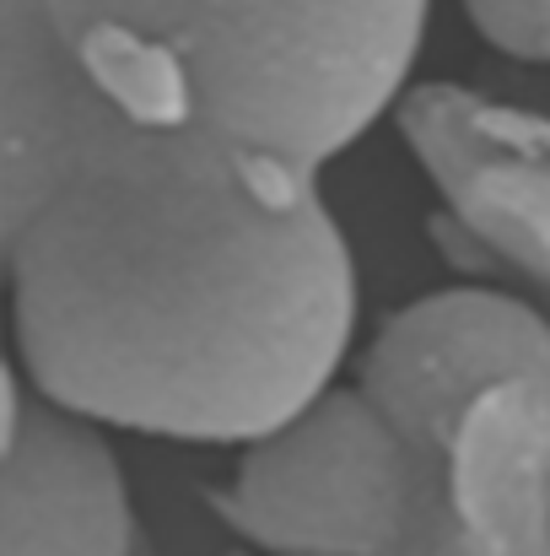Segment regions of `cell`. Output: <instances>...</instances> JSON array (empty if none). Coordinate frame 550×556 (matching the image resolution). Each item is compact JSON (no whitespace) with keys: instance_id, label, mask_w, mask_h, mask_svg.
Instances as JSON below:
<instances>
[{"instance_id":"obj_4","label":"cell","mask_w":550,"mask_h":556,"mask_svg":"<svg viewBox=\"0 0 550 556\" xmlns=\"http://www.w3.org/2000/svg\"><path fill=\"white\" fill-rule=\"evenodd\" d=\"M388 125L437 200L426 232L448 270L550 308V114L464 81H410Z\"/></svg>"},{"instance_id":"obj_2","label":"cell","mask_w":550,"mask_h":556,"mask_svg":"<svg viewBox=\"0 0 550 556\" xmlns=\"http://www.w3.org/2000/svg\"><path fill=\"white\" fill-rule=\"evenodd\" d=\"M114 109L324 179L415 81L432 0H0Z\"/></svg>"},{"instance_id":"obj_6","label":"cell","mask_w":550,"mask_h":556,"mask_svg":"<svg viewBox=\"0 0 550 556\" xmlns=\"http://www.w3.org/2000/svg\"><path fill=\"white\" fill-rule=\"evenodd\" d=\"M0 556H152L108 427L5 368Z\"/></svg>"},{"instance_id":"obj_1","label":"cell","mask_w":550,"mask_h":556,"mask_svg":"<svg viewBox=\"0 0 550 556\" xmlns=\"http://www.w3.org/2000/svg\"><path fill=\"white\" fill-rule=\"evenodd\" d=\"M11 372L136 438L248 448L357 357L362 276L324 179L146 125L0 22Z\"/></svg>"},{"instance_id":"obj_5","label":"cell","mask_w":550,"mask_h":556,"mask_svg":"<svg viewBox=\"0 0 550 556\" xmlns=\"http://www.w3.org/2000/svg\"><path fill=\"white\" fill-rule=\"evenodd\" d=\"M405 421L432 448L421 556H550V363Z\"/></svg>"},{"instance_id":"obj_8","label":"cell","mask_w":550,"mask_h":556,"mask_svg":"<svg viewBox=\"0 0 550 556\" xmlns=\"http://www.w3.org/2000/svg\"><path fill=\"white\" fill-rule=\"evenodd\" d=\"M227 556H254V552H248V546H238V552H227Z\"/></svg>"},{"instance_id":"obj_7","label":"cell","mask_w":550,"mask_h":556,"mask_svg":"<svg viewBox=\"0 0 550 556\" xmlns=\"http://www.w3.org/2000/svg\"><path fill=\"white\" fill-rule=\"evenodd\" d=\"M535 22H540V65H550V0H535Z\"/></svg>"},{"instance_id":"obj_3","label":"cell","mask_w":550,"mask_h":556,"mask_svg":"<svg viewBox=\"0 0 550 556\" xmlns=\"http://www.w3.org/2000/svg\"><path fill=\"white\" fill-rule=\"evenodd\" d=\"M426 508V432L351 372L210 486V514L254 556H421Z\"/></svg>"}]
</instances>
